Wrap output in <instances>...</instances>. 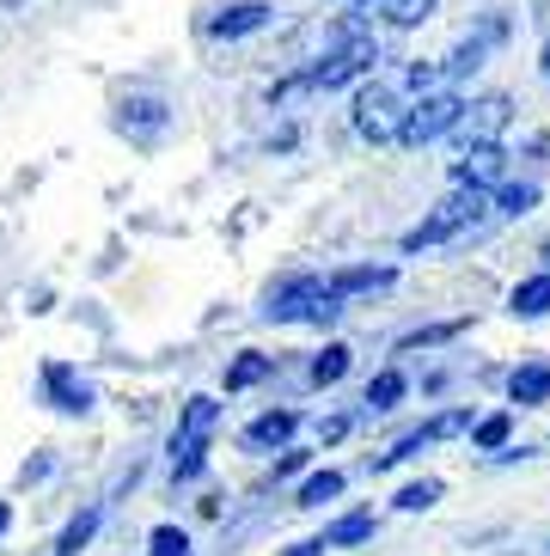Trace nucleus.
<instances>
[{"label": "nucleus", "instance_id": "nucleus-1", "mask_svg": "<svg viewBox=\"0 0 550 556\" xmlns=\"http://www.w3.org/2000/svg\"><path fill=\"white\" fill-rule=\"evenodd\" d=\"M342 312V294H330V281L324 276H288L282 288H270V300H263V318L270 325H337Z\"/></svg>", "mask_w": 550, "mask_h": 556}, {"label": "nucleus", "instance_id": "nucleus-2", "mask_svg": "<svg viewBox=\"0 0 550 556\" xmlns=\"http://www.w3.org/2000/svg\"><path fill=\"white\" fill-rule=\"evenodd\" d=\"M214 422H221V404H214V397H190V404H184L178 441H172V483H190V477L202 471Z\"/></svg>", "mask_w": 550, "mask_h": 556}, {"label": "nucleus", "instance_id": "nucleus-3", "mask_svg": "<svg viewBox=\"0 0 550 556\" xmlns=\"http://www.w3.org/2000/svg\"><path fill=\"white\" fill-rule=\"evenodd\" d=\"M477 208H484V190H477V184H459L453 197L440 202V208L422 220V227L404 232V251H428V245H447V239H459V232L477 220Z\"/></svg>", "mask_w": 550, "mask_h": 556}, {"label": "nucleus", "instance_id": "nucleus-4", "mask_svg": "<svg viewBox=\"0 0 550 556\" xmlns=\"http://www.w3.org/2000/svg\"><path fill=\"white\" fill-rule=\"evenodd\" d=\"M379 62V50H373V37L361 31V25H342V43L330 55H324L318 67L307 74V86H318V92H330V86H349V80H361L367 67Z\"/></svg>", "mask_w": 550, "mask_h": 556}, {"label": "nucleus", "instance_id": "nucleus-5", "mask_svg": "<svg viewBox=\"0 0 550 556\" xmlns=\"http://www.w3.org/2000/svg\"><path fill=\"white\" fill-rule=\"evenodd\" d=\"M459 111H465V104H459L453 92H428V99H422L416 111H404V129H398V141H404V148L440 141L447 129H459Z\"/></svg>", "mask_w": 550, "mask_h": 556}, {"label": "nucleus", "instance_id": "nucleus-6", "mask_svg": "<svg viewBox=\"0 0 550 556\" xmlns=\"http://www.w3.org/2000/svg\"><path fill=\"white\" fill-rule=\"evenodd\" d=\"M398 129H404L398 99H391L386 86H367V92L355 99V135L361 141H398Z\"/></svg>", "mask_w": 550, "mask_h": 556}, {"label": "nucleus", "instance_id": "nucleus-7", "mask_svg": "<svg viewBox=\"0 0 550 556\" xmlns=\"http://www.w3.org/2000/svg\"><path fill=\"white\" fill-rule=\"evenodd\" d=\"M165 123H172V111H165V99H153V92H135V99L116 104V129L129 135V141H160Z\"/></svg>", "mask_w": 550, "mask_h": 556}, {"label": "nucleus", "instance_id": "nucleus-8", "mask_svg": "<svg viewBox=\"0 0 550 556\" xmlns=\"http://www.w3.org/2000/svg\"><path fill=\"white\" fill-rule=\"evenodd\" d=\"M459 428H471V416H465V409H447V416H435V422H422L416 434H404V441L391 446V453L373 458V471H391V465H404V458H416V453H422V446L447 441V434H459Z\"/></svg>", "mask_w": 550, "mask_h": 556}, {"label": "nucleus", "instance_id": "nucleus-9", "mask_svg": "<svg viewBox=\"0 0 550 556\" xmlns=\"http://www.w3.org/2000/svg\"><path fill=\"white\" fill-rule=\"evenodd\" d=\"M43 392H49V404L67 409V416H86V409H92V386H86L67 361H49L43 367Z\"/></svg>", "mask_w": 550, "mask_h": 556}, {"label": "nucleus", "instance_id": "nucleus-10", "mask_svg": "<svg viewBox=\"0 0 550 556\" xmlns=\"http://www.w3.org/2000/svg\"><path fill=\"white\" fill-rule=\"evenodd\" d=\"M502 160H508L502 141H471V148L453 160V184H477V190H484V184L502 178Z\"/></svg>", "mask_w": 550, "mask_h": 556}, {"label": "nucleus", "instance_id": "nucleus-11", "mask_svg": "<svg viewBox=\"0 0 550 556\" xmlns=\"http://www.w3.org/2000/svg\"><path fill=\"white\" fill-rule=\"evenodd\" d=\"M361 539H373V514H342L337 526H324V539L293 544L288 556H324V551H337V544H361Z\"/></svg>", "mask_w": 550, "mask_h": 556}, {"label": "nucleus", "instance_id": "nucleus-12", "mask_svg": "<svg viewBox=\"0 0 550 556\" xmlns=\"http://www.w3.org/2000/svg\"><path fill=\"white\" fill-rule=\"evenodd\" d=\"M270 25V7L263 0H239V7H221V13L209 18V37H251Z\"/></svg>", "mask_w": 550, "mask_h": 556}, {"label": "nucleus", "instance_id": "nucleus-13", "mask_svg": "<svg viewBox=\"0 0 550 556\" xmlns=\"http://www.w3.org/2000/svg\"><path fill=\"white\" fill-rule=\"evenodd\" d=\"M398 281V269H386V263H361V269H337L330 276V294H379V288H391Z\"/></svg>", "mask_w": 550, "mask_h": 556}, {"label": "nucleus", "instance_id": "nucleus-14", "mask_svg": "<svg viewBox=\"0 0 550 556\" xmlns=\"http://www.w3.org/2000/svg\"><path fill=\"white\" fill-rule=\"evenodd\" d=\"M293 428H300L293 409H270V416H258V422L245 428V446H288Z\"/></svg>", "mask_w": 550, "mask_h": 556}, {"label": "nucleus", "instance_id": "nucleus-15", "mask_svg": "<svg viewBox=\"0 0 550 556\" xmlns=\"http://www.w3.org/2000/svg\"><path fill=\"white\" fill-rule=\"evenodd\" d=\"M270 374H275V355H258V349H245V355L227 367V392H251V386H263Z\"/></svg>", "mask_w": 550, "mask_h": 556}, {"label": "nucleus", "instance_id": "nucleus-16", "mask_svg": "<svg viewBox=\"0 0 550 556\" xmlns=\"http://www.w3.org/2000/svg\"><path fill=\"white\" fill-rule=\"evenodd\" d=\"M508 397H514L520 409H526V404H545V397H550V367H545V361L520 367V374L508 379Z\"/></svg>", "mask_w": 550, "mask_h": 556}, {"label": "nucleus", "instance_id": "nucleus-17", "mask_svg": "<svg viewBox=\"0 0 550 556\" xmlns=\"http://www.w3.org/2000/svg\"><path fill=\"white\" fill-rule=\"evenodd\" d=\"M514 312H520V318H545V312H550V276L520 281V288H514Z\"/></svg>", "mask_w": 550, "mask_h": 556}, {"label": "nucleus", "instance_id": "nucleus-18", "mask_svg": "<svg viewBox=\"0 0 550 556\" xmlns=\"http://www.w3.org/2000/svg\"><path fill=\"white\" fill-rule=\"evenodd\" d=\"M92 532H98V507H86V514H74V520H67L62 539H55V556H80Z\"/></svg>", "mask_w": 550, "mask_h": 556}, {"label": "nucleus", "instance_id": "nucleus-19", "mask_svg": "<svg viewBox=\"0 0 550 556\" xmlns=\"http://www.w3.org/2000/svg\"><path fill=\"white\" fill-rule=\"evenodd\" d=\"M508 434H514V416H508V409H496V416H484V422L471 428V441L484 446V453H502Z\"/></svg>", "mask_w": 550, "mask_h": 556}, {"label": "nucleus", "instance_id": "nucleus-20", "mask_svg": "<svg viewBox=\"0 0 550 556\" xmlns=\"http://www.w3.org/2000/svg\"><path fill=\"white\" fill-rule=\"evenodd\" d=\"M342 495V471H318L300 483V507H324V502H337Z\"/></svg>", "mask_w": 550, "mask_h": 556}, {"label": "nucleus", "instance_id": "nucleus-21", "mask_svg": "<svg viewBox=\"0 0 550 556\" xmlns=\"http://www.w3.org/2000/svg\"><path fill=\"white\" fill-rule=\"evenodd\" d=\"M342 374H349V349H342V343H324V355L312 361V386H337Z\"/></svg>", "mask_w": 550, "mask_h": 556}, {"label": "nucleus", "instance_id": "nucleus-22", "mask_svg": "<svg viewBox=\"0 0 550 556\" xmlns=\"http://www.w3.org/2000/svg\"><path fill=\"white\" fill-rule=\"evenodd\" d=\"M398 397H404V374H398V367H386V374L367 386V409H391Z\"/></svg>", "mask_w": 550, "mask_h": 556}, {"label": "nucleus", "instance_id": "nucleus-23", "mask_svg": "<svg viewBox=\"0 0 550 556\" xmlns=\"http://www.w3.org/2000/svg\"><path fill=\"white\" fill-rule=\"evenodd\" d=\"M379 7H386V18H391V25H404V31L435 13V0H379Z\"/></svg>", "mask_w": 550, "mask_h": 556}, {"label": "nucleus", "instance_id": "nucleus-24", "mask_svg": "<svg viewBox=\"0 0 550 556\" xmlns=\"http://www.w3.org/2000/svg\"><path fill=\"white\" fill-rule=\"evenodd\" d=\"M435 502H440V483H435V477H422V483L398 490V507H404V514H422V507H435Z\"/></svg>", "mask_w": 550, "mask_h": 556}, {"label": "nucleus", "instance_id": "nucleus-25", "mask_svg": "<svg viewBox=\"0 0 550 556\" xmlns=\"http://www.w3.org/2000/svg\"><path fill=\"white\" fill-rule=\"evenodd\" d=\"M533 202H538L533 184H514V190H502V197H496V214H526Z\"/></svg>", "mask_w": 550, "mask_h": 556}, {"label": "nucleus", "instance_id": "nucleus-26", "mask_svg": "<svg viewBox=\"0 0 550 556\" xmlns=\"http://www.w3.org/2000/svg\"><path fill=\"white\" fill-rule=\"evenodd\" d=\"M153 551L172 556V551H190V539H184L178 526H153Z\"/></svg>", "mask_w": 550, "mask_h": 556}, {"label": "nucleus", "instance_id": "nucleus-27", "mask_svg": "<svg viewBox=\"0 0 550 556\" xmlns=\"http://www.w3.org/2000/svg\"><path fill=\"white\" fill-rule=\"evenodd\" d=\"M342 434H349V422H342V416H330V422H318V441L330 446V441H342Z\"/></svg>", "mask_w": 550, "mask_h": 556}, {"label": "nucleus", "instance_id": "nucleus-28", "mask_svg": "<svg viewBox=\"0 0 550 556\" xmlns=\"http://www.w3.org/2000/svg\"><path fill=\"white\" fill-rule=\"evenodd\" d=\"M300 465H307V453H288V446H282V458H275V477H288V471H300Z\"/></svg>", "mask_w": 550, "mask_h": 556}, {"label": "nucleus", "instance_id": "nucleus-29", "mask_svg": "<svg viewBox=\"0 0 550 556\" xmlns=\"http://www.w3.org/2000/svg\"><path fill=\"white\" fill-rule=\"evenodd\" d=\"M7 526H13V507L0 502V539H7Z\"/></svg>", "mask_w": 550, "mask_h": 556}, {"label": "nucleus", "instance_id": "nucleus-30", "mask_svg": "<svg viewBox=\"0 0 550 556\" xmlns=\"http://www.w3.org/2000/svg\"><path fill=\"white\" fill-rule=\"evenodd\" d=\"M355 7H373V0H355Z\"/></svg>", "mask_w": 550, "mask_h": 556}, {"label": "nucleus", "instance_id": "nucleus-31", "mask_svg": "<svg viewBox=\"0 0 550 556\" xmlns=\"http://www.w3.org/2000/svg\"><path fill=\"white\" fill-rule=\"evenodd\" d=\"M172 556H190V551H172Z\"/></svg>", "mask_w": 550, "mask_h": 556}]
</instances>
